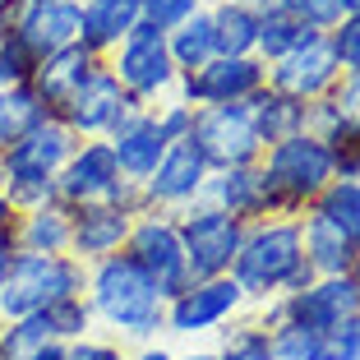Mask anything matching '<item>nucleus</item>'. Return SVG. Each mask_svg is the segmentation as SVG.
<instances>
[{
  "label": "nucleus",
  "instance_id": "f257e3e1",
  "mask_svg": "<svg viewBox=\"0 0 360 360\" xmlns=\"http://www.w3.org/2000/svg\"><path fill=\"white\" fill-rule=\"evenodd\" d=\"M231 277L250 305H264L314 282L300 245V217H259L245 226V240L231 259Z\"/></svg>",
  "mask_w": 360,
  "mask_h": 360
},
{
  "label": "nucleus",
  "instance_id": "f03ea898",
  "mask_svg": "<svg viewBox=\"0 0 360 360\" xmlns=\"http://www.w3.org/2000/svg\"><path fill=\"white\" fill-rule=\"evenodd\" d=\"M84 296L93 305V319H102L106 328H116L129 342H153L167 328V300L158 296V286L148 282V273L125 250L88 264Z\"/></svg>",
  "mask_w": 360,
  "mask_h": 360
},
{
  "label": "nucleus",
  "instance_id": "7ed1b4c3",
  "mask_svg": "<svg viewBox=\"0 0 360 360\" xmlns=\"http://www.w3.org/2000/svg\"><path fill=\"white\" fill-rule=\"evenodd\" d=\"M259 171L268 185V217H305L309 203L338 180L328 143L309 129L268 143L259 158Z\"/></svg>",
  "mask_w": 360,
  "mask_h": 360
},
{
  "label": "nucleus",
  "instance_id": "20e7f679",
  "mask_svg": "<svg viewBox=\"0 0 360 360\" xmlns=\"http://www.w3.org/2000/svg\"><path fill=\"white\" fill-rule=\"evenodd\" d=\"M79 148V134L65 125L60 116H46L42 125H32L19 143L0 153V194L19 212L37 208V203L56 199V176Z\"/></svg>",
  "mask_w": 360,
  "mask_h": 360
},
{
  "label": "nucleus",
  "instance_id": "39448f33",
  "mask_svg": "<svg viewBox=\"0 0 360 360\" xmlns=\"http://www.w3.org/2000/svg\"><path fill=\"white\" fill-rule=\"evenodd\" d=\"M88 291V264L75 255H23L14 250L5 286H0V323L10 319L42 314L60 296H84Z\"/></svg>",
  "mask_w": 360,
  "mask_h": 360
},
{
  "label": "nucleus",
  "instance_id": "423d86ee",
  "mask_svg": "<svg viewBox=\"0 0 360 360\" xmlns=\"http://www.w3.org/2000/svg\"><path fill=\"white\" fill-rule=\"evenodd\" d=\"M259 309V323L264 328H277V323H300V328L314 333H333L338 323H347L351 314H360V282L351 273L342 277H314L300 291H286V296L264 300Z\"/></svg>",
  "mask_w": 360,
  "mask_h": 360
},
{
  "label": "nucleus",
  "instance_id": "0eeeda50",
  "mask_svg": "<svg viewBox=\"0 0 360 360\" xmlns=\"http://www.w3.org/2000/svg\"><path fill=\"white\" fill-rule=\"evenodd\" d=\"M176 226H180V240H185V259H190V282H203V277L231 273V259L240 250L250 222L222 212L208 199H194L190 208L176 212Z\"/></svg>",
  "mask_w": 360,
  "mask_h": 360
},
{
  "label": "nucleus",
  "instance_id": "6e6552de",
  "mask_svg": "<svg viewBox=\"0 0 360 360\" xmlns=\"http://www.w3.org/2000/svg\"><path fill=\"white\" fill-rule=\"evenodd\" d=\"M125 255L148 273V282L158 286L162 300L180 296V291L190 286V259H185V240H180L176 212L153 208V212H143V217H134Z\"/></svg>",
  "mask_w": 360,
  "mask_h": 360
},
{
  "label": "nucleus",
  "instance_id": "1a4fd4ad",
  "mask_svg": "<svg viewBox=\"0 0 360 360\" xmlns=\"http://www.w3.org/2000/svg\"><path fill=\"white\" fill-rule=\"evenodd\" d=\"M106 65H111V75L120 79V88H125L134 102H158V97L176 93V60H171L167 51V32H158L153 23L139 19L134 28H129V37L116 46V51L106 56Z\"/></svg>",
  "mask_w": 360,
  "mask_h": 360
},
{
  "label": "nucleus",
  "instance_id": "9d476101",
  "mask_svg": "<svg viewBox=\"0 0 360 360\" xmlns=\"http://www.w3.org/2000/svg\"><path fill=\"white\" fill-rule=\"evenodd\" d=\"M190 139L208 158L212 171L226 167H255L264 158V139H259L255 111L250 102H226V106H194V129Z\"/></svg>",
  "mask_w": 360,
  "mask_h": 360
},
{
  "label": "nucleus",
  "instance_id": "9b49d317",
  "mask_svg": "<svg viewBox=\"0 0 360 360\" xmlns=\"http://www.w3.org/2000/svg\"><path fill=\"white\" fill-rule=\"evenodd\" d=\"M268 84V65L259 56H212L203 70L176 79V97L190 106H226L250 102Z\"/></svg>",
  "mask_w": 360,
  "mask_h": 360
},
{
  "label": "nucleus",
  "instance_id": "f8f14e48",
  "mask_svg": "<svg viewBox=\"0 0 360 360\" xmlns=\"http://www.w3.org/2000/svg\"><path fill=\"white\" fill-rule=\"evenodd\" d=\"M250 300H245V291L236 286L231 273L203 277V282H190L180 296L167 300V333H217Z\"/></svg>",
  "mask_w": 360,
  "mask_h": 360
},
{
  "label": "nucleus",
  "instance_id": "ddd939ff",
  "mask_svg": "<svg viewBox=\"0 0 360 360\" xmlns=\"http://www.w3.org/2000/svg\"><path fill=\"white\" fill-rule=\"evenodd\" d=\"M208 176H212V167L199 153V143L194 139H176V143H167L153 176L143 180V199H148V208L180 212V208H190L194 199H203Z\"/></svg>",
  "mask_w": 360,
  "mask_h": 360
},
{
  "label": "nucleus",
  "instance_id": "4468645a",
  "mask_svg": "<svg viewBox=\"0 0 360 360\" xmlns=\"http://www.w3.org/2000/svg\"><path fill=\"white\" fill-rule=\"evenodd\" d=\"M342 79V65L328 46V32H319L309 37L305 46H296L291 56L268 65V88L286 97H300V102H319V97H328Z\"/></svg>",
  "mask_w": 360,
  "mask_h": 360
},
{
  "label": "nucleus",
  "instance_id": "2eb2a0df",
  "mask_svg": "<svg viewBox=\"0 0 360 360\" xmlns=\"http://www.w3.org/2000/svg\"><path fill=\"white\" fill-rule=\"evenodd\" d=\"M129 102H134V97L120 88V79L111 75V65L102 60L93 75L84 79V88L65 102L60 120L75 129L79 139H106V134H111V125L120 120V111H125Z\"/></svg>",
  "mask_w": 360,
  "mask_h": 360
},
{
  "label": "nucleus",
  "instance_id": "dca6fc26",
  "mask_svg": "<svg viewBox=\"0 0 360 360\" xmlns=\"http://www.w3.org/2000/svg\"><path fill=\"white\" fill-rule=\"evenodd\" d=\"M106 143H111V153H116V162H120V176L139 180V185L153 176V167H158L162 153H167V134L158 129V116H153L148 102H129L125 111H120V120L111 125Z\"/></svg>",
  "mask_w": 360,
  "mask_h": 360
},
{
  "label": "nucleus",
  "instance_id": "f3484780",
  "mask_svg": "<svg viewBox=\"0 0 360 360\" xmlns=\"http://www.w3.org/2000/svg\"><path fill=\"white\" fill-rule=\"evenodd\" d=\"M116 180H120V162L111 153V143L106 139H79V148L70 153V162L56 176V199H65L70 208L97 203L116 190Z\"/></svg>",
  "mask_w": 360,
  "mask_h": 360
},
{
  "label": "nucleus",
  "instance_id": "a211bd4d",
  "mask_svg": "<svg viewBox=\"0 0 360 360\" xmlns=\"http://www.w3.org/2000/svg\"><path fill=\"white\" fill-rule=\"evenodd\" d=\"M129 226H134V217L125 208H116V203H106V199L79 203L75 222H70V255L79 264H97L106 255H120L129 240Z\"/></svg>",
  "mask_w": 360,
  "mask_h": 360
},
{
  "label": "nucleus",
  "instance_id": "6ab92c4d",
  "mask_svg": "<svg viewBox=\"0 0 360 360\" xmlns=\"http://www.w3.org/2000/svg\"><path fill=\"white\" fill-rule=\"evenodd\" d=\"M97 65H102V60H97L88 46L70 42V46H60V51H51V56H42V60H37V70H32L28 88L42 97L46 116H60L65 102H70V97L84 88V79L93 75Z\"/></svg>",
  "mask_w": 360,
  "mask_h": 360
},
{
  "label": "nucleus",
  "instance_id": "aec40b11",
  "mask_svg": "<svg viewBox=\"0 0 360 360\" xmlns=\"http://www.w3.org/2000/svg\"><path fill=\"white\" fill-rule=\"evenodd\" d=\"M14 32H19L28 51L42 56L79 42V0H51V5H19L14 10Z\"/></svg>",
  "mask_w": 360,
  "mask_h": 360
},
{
  "label": "nucleus",
  "instance_id": "412c9836",
  "mask_svg": "<svg viewBox=\"0 0 360 360\" xmlns=\"http://www.w3.org/2000/svg\"><path fill=\"white\" fill-rule=\"evenodd\" d=\"M143 19V0H79V46L106 60Z\"/></svg>",
  "mask_w": 360,
  "mask_h": 360
},
{
  "label": "nucleus",
  "instance_id": "4be33fe9",
  "mask_svg": "<svg viewBox=\"0 0 360 360\" xmlns=\"http://www.w3.org/2000/svg\"><path fill=\"white\" fill-rule=\"evenodd\" d=\"M300 245H305V264L314 277H342L360 259V240H351L338 222H328L314 208L300 217Z\"/></svg>",
  "mask_w": 360,
  "mask_h": 360
},
{
  "label": "nucleus",
  "instance_id": "5701e85b",
  "mask_svg": "<svg viewBox=\"0 0 360 360\" xmlns=\"http://www.w3.org/2000/svg\"><path fill=\"white\" fill-rule=\"evenodd\" d=\"M203 199L217 203L222 212L240 217V222H259L268 217V185H264V171L255 167H226V171H212L208 185H203Z\"/></svg>",
  "mask_w": 360,
  "mask_h": 360
},
{
  "label": "nucleus",
  "instance_id": "b1692460",
  "mask_svg": "<svg viewBox=\"0 0 360 360\" xmlns=\"http://www.w3.org/2000/svg\"><path fill=\"white\" fill-rule=\"evenodd\" d=\"M70 222H75V208L65 199L37 203V208L19 212L14 250H23V255H70Z\"/></svg>",
  "mask_w": 360,
  "mask_h": 360
},
{
  "label": "nucleus",
  "instance_id": "393cba45",
  "mask_svg": "<svg viewBox=\"0 0 360 360\" xmlns=\"http://www.w3.org/2000/svg\"><path fill=\"white\" fill-rule=\"evenodd\" d=\"M309 37H319V28H309L286 0H268V5H259V46H255V56L264 65L291 56L296 46H305Z\"/></svg>",
  "mask_w": 360,
  "mask_h": 360
},
{
  "label": "nucleus",
  "instance_id": "a878e982",
  "mask_svg": "<svg viewBox=\"0 0 360 360\" xmlns=\"http://www.w3.org/2000/svg\"><path fill=\"white\" fill-rule=\"evenodd\" d=\"M250 111H255V125H259L264 148L277 143V139H291V134H305L309 129V102L286 97V93H277V88H268V84L250 97Z\"/></svg>",
  "mask_w": 360,
  "mask_h": 360
},
{
  "label": "nucleus",
  "instance_id": "bb28decb",
  "mask_svg": "<svg viewBox=\"0 0 360 360\" xmlns=\"http://www.w3.org/2000/svg\"><path fill=\"white\" fill-rule=\"evenodd\" d=\"M212 14V42L217 56H255L259 46V10L240 0H208Z\"/></svg>",
  "mask_w": 360,
  "mask_h": 360
},
{
  "label": "nucleus",
  "instance_id": "cd10ccee",
  "mask_svg": "<svg viewBox=\"0 0 360 360\" xmlns=\"http://www.w3.org/2000/svg\"><path fill=\"white\" fill-rule=\"evenodd\" d=\"M167 51H171V60H176V75H194V70H203V65L217 56L208 5H203V10H194L190 19L180 23V28L167 32Z\"/></svg>",
  "mask_w": 360,
  "mask_h": 360
},
{
  "label": "nucleus",
  "instance_id": "c85d7f7f",
  "mask_svg": "<svg viewBox=\"0 0 360 360\" xmlns=\"http://www.w3.org/2000/svg\"><path fill=\"white\" fill-rule=\"evenodd\" d=\"M42 120H46V106L28 84L0 88V153L10 148V143H19V139L28 134L32 125H42Z\"/></svg>",
  "mask_w": 360,
  "mask_h": 360
},
{
  "label": "nucleus",
  "instance_id": "c756f323",
  "mask_svg": "<svg viewBox=\"0 0 360 360\" xmlns=\"http://www.w3.org/2000/svg\"><path fill=\"white\" fill-rule=\"evenodd\" d=\"M42 323L56 342H79V338H93V305L88 296H60L42 309Z\"/></svg>",
  "mask_w": 360,
  "mask_h": 360
},
{
  "label": "nucleus",
  "instance_id": "7c9ffc66",
  "mask_svg": "<svg viewBox=\"0 0 360 360\" xmlns=\"http://www.w3.org/2000/svg\"><path fill=\"white\" fill-rule=\"evenodd\" d=\"M309 208L323 212L328 222H338L351 240H360V176L356 180H333V185L319 194Z\"/></svg>",
  "mask_w": 360,
  "mask_h": 360
},
{
  "label": "nucleus",
  "instance_id": "2f4dec72",
  "mask_svg": "<svg viewBox=\"0 0 360 360\" xmlns=\"http://www.w3.org/2000/svg\"><path fill=\"white\" fill-rule=\"evenodd\" d=\"M217 360H277L273 356V333L259 323V319H245L236 328H226Z\"/></svg>",
  "mask_w": 360,
  "mask_h": 360
},
{
  "label": "nucleus",
  "instance_id": "473e14b6",
  "mask_svg": "<svg viewBox=\"0 0 360 360\" xmlns=\"http://www.w3.org/2000/svg\"><path fill=\"white\" fill-rule=\"evenodd\" d=\"M273 333V356L277 360H328V338L300 323H277Z\"/></svg>",
  "mask_w": 360,
  "mask_h": 360
},
{
  "label": "nucleus",
  "instance_id": "72a5a7b5",
  "mask_svg": "<svg viewBox=\"0 0 360 360\" xmlns=\"http://www.w3.org/2000/svg\"><path fill=\"white\" fill-rule=\"evenodd\" d=\"M32 70H37V56H32L28 42H23L19 32L10 28V37L0 42V88H19V84H28Z\"/></svg>",
  "mask_w": 360,
  "mask_h": 360
},
{
  "label": "nucleus",
  "instance_id": "f704fd0d",
  "mask_svg": "<svg viewBox=\"0 0 360 360\" xmlns=\"http://www.w3.org/2000/svg\"><path fill=\"white\" fill-rule=\"evenodd\" d=\"M328 46H333V56H338L342 75H347V70H360V10L342 14V19L333 23L328 28Z\"/></svg>",
  "mask_w": 360,
  "mask_h": 360
},
{
  "label": "nucleus",
  "instance_id": "c9c22d12",
  "mask_svg": "<svg viewBox=\"0 0 360 360\" xmlns=\"http://www.w3.org/2000/svg\"><path fill=\"white\" fill-rule=\"evenodd\" d=\"M208 0H143V23H153L158 32H171L190 19L194 10H203Z\"/></svg>",
  "mask_w": 360,
  "mask_h": 360
},
{
  "label": "nucleus",
  "instance_id": "e433bc0d",
  "mask_svg": "<svg viewBox=\"0 0 360 360\" xmlns=\"http://www.w3.org/2000/svg\"><path fill=\"white\" fill-rule=\"evenodd\" d=\"M153 116H158V129L167 134V143L190 139V129H194V106L180 102V97H171L167 106H153Z\"/></svg>",
  "mask_w": 360,
  "mask_h": 360
},
{
  "label": "nucleus",
  "instance_id": "4c0bfd02",
  "mask_svg": "<svg viewBox=\"0 0 360 360\" xmlns=\"http://www.w3.org/2000/svg\"><path fill=\"white\" fill-rule=\"evenodd\" d=\"M323 338H328V360H360V314H351Z\"/></svg>",
  "mask_w": 360,
  "mask_h": 360
},
{
  "label": "nucleus",
  "instance_id": "58836bf2",
  "mask_svg": "<svg viewBox=\"0 0 360 360\" xmlns=\"http://www.w3.org/2000/svg\"><path fill=\"white\" fill-rule=\"evenodd\" d=\"M286 5H291V10H296L309 28H319V32H328L333 23L342 19V5H338V0H286Z\"/></svg>",
  "mask_w": 360,
  "mask_h": 360
},
{
  "label": "nucleus",
  "instance_id": "ea45409f",
  "mask_svg": "<svg viewBox=\"0 0 360 360\" xmlns=\"http://www.w3.org/2000/svg\"><path fill=\"white\" fill-rule=\"evenodd\" d=\"M65 360H125V351L116 342H102V338H79V342H70V356Z\"/></svg>",
  "mask_w": 360,
  "mask_h": 360
},
{
  "label": "nucleus",
  "instance_id": "a19ab883",
  "mask_svg": "<svg viewBox=\"0 0 360 360\" xmlns=\"http://www.w3.org/2000/svg\"><path fill=\"white\" fill-rule=\"evenodd\" d=\"M333 102H338V111H347V116L360 120V70H347V75L338 79V88H333Z\"/></svg>",
  "mask_w": 360,
  "mask_h": 360
},
{
  "label": "nucleus",
  "instance_id": "79ce46f5",
  "mask_svg": "<svg viewBox=\"0 0 360 360\" xmlns=\"http://www.w3.org/2000/svg\"><path fill=\"white\" fill-rule=\"evenodd\" d=\"M14 222H19V208L0 194V245H14Z\"/></svg>",
  "mask_w": 360,
  "mask_h": 360
},
{
  "label": "nucleus",
  "instance_id": "37998d69",
  "mask_svg": "<svg viewBox=\"0 0 360 360\" xmlns=\"http://www.w3.org/2000/svg\"><path fill=\"white\" fill-rule=\"evenodd\" d=\"M134 360H176V356H171L167 347H158V342H143V351H139Z\"/></svg>",
  "mask_w": 360,
  "mask_h": 360
},
{
  "label": "nucleus",
  "instance_id": "c03bdc74",
  "mask_svg": "<svg viewBox=\"0 0 360 360\" xmlns=\"http://www.w3.org/2000/svg\"><path fill=\"white\" fill-rule=\"evenodd\" d=\"M10 259H14V245H0V286H5V273H10Z\"/></svg>",
  "mask_w": 360,
  "mask_h": 360
},
{
  "label": "nucleus",
  "instance_id": "a18cd8bd",
  "mask_svg": "<svg viewBox=\"0 0 360 360\" xmlns=\"http://www.w3.org/2000/svg\"><path fill=\"white\" fill-rule=\"evenodd\" d=\"M10 28H14V10H0V42L10 37Z\"/></svg>",
  "mask_w": 360,
  "mask_h": 360
},
{
  "label": "nucleus",
  "instance_id": "49530a36",
  "mask_svg": "<svg viewBox=\"0 0 360 360\" xmlns=\"http://www.w3.org/2000/svg\"><path fill=\"white\" fill-rule=\"evenodd\" d=\"M176 360H217V351H190V356H176Z\"/></svg>",
  "mask_w": 360,
  "mask_h": 360
},
{
  "label": "nucleus",
  "instance_id": "de8ad7c7",
  "mask_svg": "<svg viewBox=\"0 0 360 360\" xmlns=\"http://www.w3.org/2000/svg\"><path fill=\"white\" fill-rule=\"evenodd\" d=\"M338 5H342V14H356L360 10V0H338Z\"/></svg>",
  "mask_w": 360,
  "mask_h": 360
},
{
  "label": "nucleus",
  "instance_id": "09e8293b",
  "mask_svg": "<svg viewBox=\"0 0 360 360\" xmlns=\"http://www.w3.org/2000/svg\"><path fill=\"white\" fill-rule=\"evenodd\" d=\"M0 10H19V0H0Z\"/></svg>",
  "mask_w": 360,
  "mask_h": 360
},
{
  "label": "nucleus",
  "instance_id": "8fccbe9b",
  "mask_svg": "<svg viewBox=\"0 0 360 360\" xmlns=\"http://www.w3.org/2000/svg\"><path fill=\"white\" fill-rule=\"evenodd\" d=\"M19 5H51V0H19Z\"/></svg>",
  "mask_w": 360,
  "mask_h": 360
},
{
  "label": "nucleus",
  "instance_id": "3c124183",
  "mask_svg": "<svg viewBox=\"0 0 360 360\" xmlns=\"http://www.w3.org/2000/svg\"><path fill=\"white\" fill-rule=\"evenodd\" d=\"M240 5H255V10H259V5H268V0H240Z\"/></svg>",
  "mask_w": 360,
  "mask_h": 360
},
{
  "label": "nucleus",
  "instance_id": "603ef678",
  "mask_svg": "<svg viewBox=\"0 0 360 360\" xmlns=\"http://www.w3.org/2000/svg\"><path fill=\"white\" fill-rule=\"evenodd\" d=\"M351 277H356V282H360V259H356V268H351Z\"/></svg>",
  "mask_w": 360,
  "mask_h": 360
}]
</instances>
